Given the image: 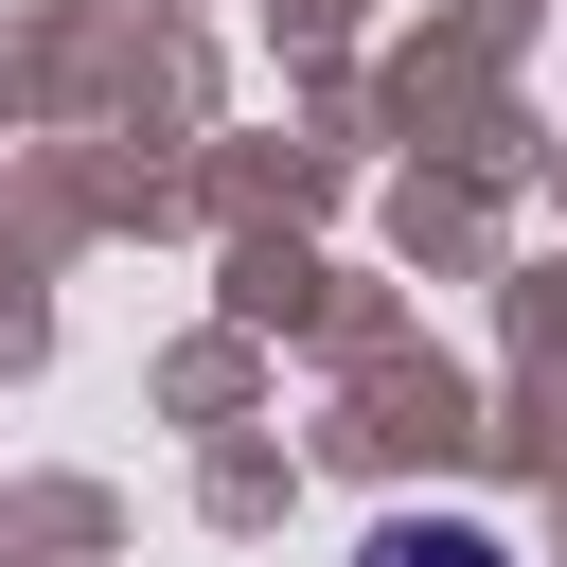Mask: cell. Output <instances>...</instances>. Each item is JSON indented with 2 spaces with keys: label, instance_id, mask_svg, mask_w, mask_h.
<instances>
[{
  "label": "cell",
  "instance_id": "6da1fadb",
  "mask_svg": "<svg viewBox=\"0 0 567 567\" xmlns=\"http://www.w3.org/2000/svg\"><path fill=\"white\" fill-rule=\"evenodd\" d=\"M354 567H514V549H496L478 514H390V532H372Z\"/></svg>",
  "mask_w": 567,
  "mask_h": 567
}]
</instances>
